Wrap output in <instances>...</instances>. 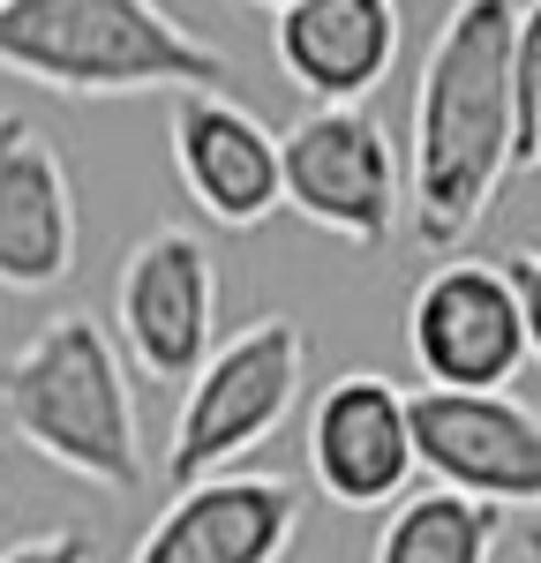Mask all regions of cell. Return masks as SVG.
<instances>
[{
    "label": "cell",
    "instance_id": "obj_1",
    "mask_svg": "<svg viewBox=\"0 0 541 563\" xmlns=\"http://www.w3.org/2000/svg\"><path fill=\"white\" fill-rule=\"evenodd\" d=\"M511 15L519 0H451L413 90V158L406 211L421 249L451 256L489 218L504 174L519 166V106H511Z\"/></svg>",
    "mask_w": 541,
    "mask_h": 563
},
{
    "label": "cell",
    "instance_id": "obj_2",
    "mask_svg": "<svg viewBox=\"0 0 541 563\" xmlns=\"http://www.w3.org/2000/svg\"><path fill=\"white\" fill-rule=\"evenodd\" d=\"M0 68L60 98H180L225 84V53L196 38L166 0H8Z\"/></svg>",
    "mask_w": 541,
    "mask_h": 563
},
{
    "label": "cell",
    "instance_id": "obj_3",
    "mask_svg": "<svg viewBox=\"0 0 541 563\" xmlns=\"http://www.w3.org/2000/svg\"><path fill=\"white\" fill-rule=\"evenodd\" d=\"M8 429L38 451L45 466L129 496L143 488V421H135L129 361L106 339V323L68 308L53 316L0 376Z\"/></svg>",
    "mask_w": 541,
    "mask_h": 563
},
{
    "label": "cell",
    "instance_id": "obj_4",
    "mask_svg": "<svg viewBox=\"0 0 541 563\" xmlns=\"http://www.w3.org/2000/svg\"><path fill=\"white\" fill-rule=\"evenodd\" d=\"M301 376H309V339L294 316H256L249 331L219 339L180 390L174 435H166V481L188 488L270 443L278 421L301 406Z\"/></svg>",
    "mask_w": 541,
    "mask_h": 563
},
{
    "label": "cell",
    "instance_id": "obj_5",
    "mask_svg": "<svg viewBox=\"0 0 541 563\" xmlns=\"http://www.w3.org/2000/svg\"><path fill=\"white\" fill-rule=\"evenodd\" d=\"M286 166V211H301L316 233H339L354 249H384L399 233V151L368 106H309L278 135Z\"/></svg>",
    "mask_w": 541,
    "mask_h": 563
},
{
    "label": "cell",
    "instance_id": "obj_6",
    "mask_svg": "<svg viewBox=\"0 0 541 563\" xmlns=\"http://www.w3.org/2000/svg\"><path fill=\"white\" fill-rule=\"evenodd\" d=\"M406 346L437 390H504L527 353V308L504 256H444L406 301Z\"/></svg>",
    "mask_w": 541,
    "mask_h": 563
},
{
    "label": "cell",
    "instance_id": "obj_7",
    "mask_svg": "<svg viewBox=\"0 0 541 563\" xmlns=\"http://www.w3.org/2000/svg\"><path fill=\"white\" fill-rule=\"evenodd\" d=\"M113 331L143 376L188 384L219 346V271L188 225L143 233L113 286Z\"/></svg>",
    "mask_w": 541,
    "mask_h": 563
},
{
    "label": "cell",
    "instance_id": "obj_8",
    "mask_svg": "<svg viewBox=\"0 0 541 563\" xmlns=\"http://www.w3.org/2000/svg\"><path fill=\"white\" fill-rule=\"evenodd\" d=\"M413 466L482 504H541V413L511 390H413Z\"/></svg>",
    "mask_w": 541,
    "mask_h": 563
},
{
    "label": "cell",
    "instance_id": "obj_9",
    "mask_svg": "<svg viewBox=\"0 0 541 563\" xmlns=\"http://www.w3.org/2000/svg\"><path fill=\"white\" fill-rule=\"evenodd\" d=\"M413 466V413L406 390L376 368H354L339 384H323L309 413V481L323 488V504L339 511H384L399 504Z\"/></svg>",
    "mask_w": 541,
    "mask_h": 563
},
{
    "label": "cell",
    "instance_id": "obj_10",
    "mask_svg": "<svg viewBox=\"0 0 541 563\" xmlns=\"http://www.w3.org/2000/svg\"><path fill=\"white\" fill-rule=\"evenodd\" d=\"M301 533V488L278 474H203L174 488L129 563H286Z\"/></svg>",
    "mask_w": 541,
    "mask_h": 563
},
{
    "label": "cell",
    "instance_id": "obj_11",
    "mask_svg": "<svg viewBox=\"0 0 541 563\" xmlns=\"http://www.w3.org/2000/svg\"><path fill=\"white\" fill-rule=\"evenodd\" d=\"M174 174L188 188V203L225 233H249L286 203L278 135L225 90H180L174 98Z\"/></svg>",
    "mask_w": 541,
    "mask_h": 563
},
{
    "label": "cell",
    "instance_id": "obj_12",
    "mask_svg": "<svg viewBox=\"0 0 541 563\" xmlns=\"http://www.w3.org/2000/svg\"><path fill=\"white\" fill-rule=\"evenodd\" d=\"M76 271V180L23 113H0V286L45 294Z\"/></svg>",
    "mask_w": 541,
    "mask_h": 563
},
{
    "label": "cell",
    "instance_id": "obj_13",
    "mask_svg": "<svg viewBox=\"0 0 541 563\" xmlns=\"http://www.w3.org/2000/svg\"><path fill=\"white\" fill-rule=\"evenodd\" d=\"M270 53L316 106H368L399 60V0H294L278 8Z\"/></svg>",
    "mask_w": 541,
    "mask_h": 563
},
{
    "label": "cell",
    "instance_id": "obj_14",
    "mask_svg": "<svg viewBox=\"0 0 541 563\" xmlns=\"http://www.w3.org/2000/svg\"><path fill=\"white\" fill-rule=\"evenodd\" d=\"M496 533H504L496 504L459 496V488H421V496L391 504L368 563H489Z\"/></svg>",
    "mask_w": 541,
    "mask_h": 563
},
{
    "label": "cell",
    "instance_id": "obj_15",
    "mask_svg": "<svg viewBox=\"0 0 541 563\" xmlns=\"http://www.w3.org/2000/svg\"><path fill=\"white\" fill-rule=\"evenodd\" d=\"M511 106H519V143L541 113V0H519L511 15Z\"/></svg>",
    "mask_w": 541,
    "mask_h": 563
},
{
    "label": "cell",
    "instance_id": "obj_16",
    "mask_svg": "<svg viewBox=\"0 0 541 563\" xmlns=\"http://www.w3.org/2000/svg\"><path fill=\"white\" fill-rule=\"evenodd\" d=\"M98 549H90L84 526H53V533H31V541H15V549H0V563H90Z\"/></svg>",
    "mask_w": 541,
    "mask_h": 563
},
{
    "label": "cell",
    "instance_id": "obj_17",
    "mask_svg": "<svg viewBox=\"0 0 541 563\" xmlns=\"http://www.w3.org/2000/svg\"><path fill=\"white\" fill-rule=\"evenodd\" d=\"M511 286H519V308H527V353L541 361V256H504Z\"/></svg>",
    "mask_w": 541,
    "mask_h": 563
},
{
    "label": "cell",
    "instance_id": "obj_18",
    "mask_svg": "<svg viewBox=\"0 0 541 563\" xmlns=\"http://www.w3.org/2000/svg\"><path fill=\"white\" fill-rule=\"evenodd\" d=\"M519 166H541V113H534V129H527V143H519Z\"/></svg>",
    "mask_w": 541,
    "mask_h": 563
},
{
    "label": "cell",
    "instance_id": "obj_19",
    "mask_svg": "<svg viewBox=\"0 0 541 563\" xmlns=\"http://www.w3.org/2000/svg\"><path fill=\"white\" fill-rule=\"evenodd\" d=\"M527 556H534V563H541V519H534V526H527Z\"/></svg>",
    "mask_w": 541,
    "mask_h": 563
},
{
    "label": "cell",
    "instance_id": "obj_20",
    "mask_svg": "<svg viewBox=\"0 0 541 563\" xmlns=\"http://www.w3.org/2000/svg\"><path fill=\"white\" fill-rule=\"evenodd\" d=\"M249 8H270V15H278V8H294V0H249Z\"/></svg>",
    "mask_w": 541,
    "mask_h": 563
},
{
    "label": "cell",
    "instance_id": "obj_21",
    "mask_svg": "<svg viewBox=\"0 0 541 563\" xmlns=\"http://www.w3.org/2000/svg\"><path fill=\"white\" fill-rule=\"evenodd\" d=\"M0 8H8V0H0Z\"/></svg>",
    "mask_w": 541,
    "mask_h": 563
}]
</instances>
